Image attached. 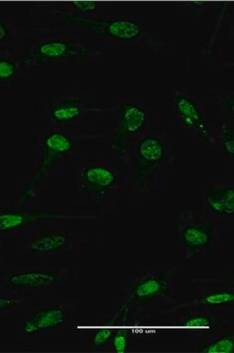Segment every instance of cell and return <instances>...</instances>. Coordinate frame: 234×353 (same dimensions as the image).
I'll return each mask as SVG.
<instances>
[{
  "label": "cell",
  "instance_id": "14",
  "mask_svg": "<svg viewBox=\"0 0 234 353\" xmlns=\"http://www.w3.org/2000/svg\"><path fill=\"white\" fill-rule=\"evenodd\" d=\"M205 290L195 299L176 303L164 311L163 314L178 313L187 309H203V310L219 311V312L233 313L234 289L233 282L228 279H205Z\"/></svg>",
  "mask_w": 234,
  "mask_h": 353
},
{
  "label": "cell",
  "instance_id": "6",
  "mask_svg": "<svg viewBox=\"0 0 234 353\" xmlns=\"http://www.w3.org/2000/svg\"><path fill=\"white\" fill-rule=\"evenodd\" d=\"M54 14L60 22L92 32L111 43L136 46L145 39L142 26L134 18L81 15L68 7H59Z\"/></svg>",
  "mask_w": 234,
  "mask_h": 353
},
{
  "label": "cell",
  "instance_id": "3",
  "mask_svg": "<svg viewBox=\"0 0 234 353\" xmlns=\"http://www.w3.org/2000/svg\"><path fill=\"white\" fill-rule=\"evenodd\" d=\"M29 310L20 315L13 338L21 347H34L55 332L67 328L76 308L74 299L38 296Z\"/></svg>",
  "mask_w": 234,
  "mask_h": 353
},
{
  "label": "cell",
  "instance_id": "10",
  "mask_svg": "<svg viewBox=\"0 0 234 353\" xmlns=\"http://www.w3.org/2000/svg\"><path fill=\"white\" fill-rule=\"evenodd\" d=\"M99 54L100 51L92 46L62 37H53L34 43L23 58V63L32 68L61 62L87 61Z\"/></svg>",
  "mask_w": 234,
  "mask_h": 353
},
{
  "label": "cell",
  "instance_id": "2",
  "mask_svg": "<svg viewBox=\"0 0 234 353\" xmlns=\"http://www.w3.org/2000/svg\"><path fill=\"white\" fill-rule=\"evenodd\" d=\"M173 266L136 268L127 276L117 310L127 320L145 319L153 313L164 311L177 303Z\"/></svg>",
  "mask_w": 234,
  "mask_h": 353
},
{
  "label": "cell",
  "instance_id": "22",
  "mask_svg": "<svg viewBox=\"0 0 234 353\" xmlns=\"http://www.w3.org/2000/svg\"><path fill=\"white\" fill-rule=\"evenodd\" d=\"M19 72V63L12 55H0V87L15 81Z\"/></svg>",
  "mask_w": 234,
  "mask_h": 353
},
{
  "label": "cell",
  "instance_id": "16",
  "mask_svg": "<svg viewBox=\"0 0 234 353\" xmlns=\"http://www.w3.org/2000/svg\"><path fill=\"white\" fill-rule=\"evenodd\" d=\"M46 111L55 126L76 128L85 118L103 113L104 109L82 95H62L51 99Z\"/></svg>",
  "mask_w": 234,
  "mask_h": 353
},
{
  "label": "cell",
  "instance_id": "11",
  "mask_svg": "<svg viewBox=\"0 0 234 353\" xmlns=\"http://www.w3.org/2000/svg\"><path fill=\"white\" fill-rule=\"evenodd\" d=\"M87 214H67L43 208L0 205V236L24 234L32 228L52 221L92 219Z\"/></svg>",
  "mask_w": 234,
  "mask_h": 353
},
{
  "label": "cell",
  "instance_id": "17",
  "mask_svg": "<svg viewBox=\"0 0 234 353\" xmlns=\"http://www.w3.org/2000/svg\"><path fill=\"white\" fill-rule=\"evenodd\" d=\"M206 214L213 219L228 220L234 216V189L233 185H217L204 192Z\"/></svg>",
  "mask_w": 234,
  "mask_h": 353
},
{
  "label": "cell",
  "instance_id": "19",
  "mask_svg": "<svg viewBox=\"0 0 234 353\" xmlns=\"http://www.w3.org/2000/svg\"><path fill=\"white\" fill-rule=\"evenodd\" d=\"M194 352L201 353H233L234 352V332L233 328L226 330L201 345L193 347Z\"/></svg>",
  "mask_w": 234,
  "mask_h": 353
},
{
  "label": "cell",
  "instance_id": "7",
  "mask_svg": "<svg viewBox=\"0 0 234 353\" xmlns=\"http://www.w3.org/2000/svg\"><path fill=\"white\" fill-rule=\"evenodd\" d=\"M176 243L184 259H203L219 243L221 232L209 215L184 210L175 225Z\"/></svg>",
  "mask_w": 234,
  "mask_h": 353
},
{
  "label": "cell",
  "instance_id": "12",
  "mask_svg": "<svg viewBox=\"0 0 234 353\" xmlns=\"http://www.w3.org/2000/svg\"><path fill=\"white\" fill-rule=\"evenodd\" d=\"M87 236L74 233L69 230H39L32 228L23 234L22 243L25 250L38 257H53L71 250H80Z\"/></svg>",
  "mask_w": 234,
  "mask_h": 353
},
{
  "label": "cell",
  "instance_id": "23",
  "mask_svg": "<svg viewBox=\"0 0 234 353\" xmlns=\"http://www.w3.org/2000/svg\"><path fill=\"white\" fill-rule=\"evenodd\" d=\"M221 143L222 152L226 157H234V129L233 125L222 122L221 126Z\"/></svg>",
  "mask_w": 234,
  "mask_h": 353
},
{
  "label": "cell",
  "instance_id": "9",
  "mask_svg": "<svg viewBox=\"0 0 234 353\" xmlns=\"http://www.w3.org/2000/svg\"><path fill=\"white\" fill-rule=\"evenodd\" d=\"M150 117L151 114L138 99L127 97L116 106L113 114L111 148L117 159L120 161L126 160L129 141L147 130Z\"/></svg>",
  "mask_w": 234,
  "mask_h": 353
},
{
  "label": "cell",
  "instance_id": "18",
  "mask_svg": "<svg viewBox=\"0 0 234 353\" xmlns=\"http://www.w3.org/2000/svg\"><path fill=\"white\" fill-rule=\"evenodd\" d=\"M118 317L119 312L114 310L112 314L103 315L102 318H97L96 322L83 327L82 341L85 347L92 350H102L110 347Z\"/></svg>",
  "mask_w": 234,
  "mask_h": 353
},
{
  "label": "cell",
  "instance_id": "25",
  "mask_svg": "<svg viewBox=\"0 0 234 353\" xmlns=\"http://www.w3.org/2000/svg\"><path fill=\"white\" fill-rule=\"evenodd\" d=\"M11 36V29L6 21L0 18V46L6 43Z\"/></svg>",
  "mask_w": 234,
  "mask_h": 353
},
{
  "label": "cell",
  "instance_id": "21",
  "mask_svg": "<svg viewBox=\"0 0 234 353\" xmlns=\"http://www.w3.org/2000/svg\"><path fill=\"white\" fill-rule=\"evenodd\" d=\"M117 311V310H116ZM129 324L126 316L119 313L116 322L115 333L113 334L110 347L115 353H125L129 350Z\"/></svg>",
  "mask_w": 234,
  "mask_h": 353
},
{
  "label": "cell",
  "instance_id": "20",
  "mask_svg": "<svg viewBox=\"0 0 234 353\" xmlns=\"http://www.w3.org/2000/svg\"><path fill=\"white\" fill-rule=\"evenodd\" d=\"M32 297L15 294L4 287L0 282V315L12 314L25 305Z\"/></svg>",
  "mask_w": 234,
  "mask_h": 353
},
{
  "label": "cell",
  "instance_id": "26",
  "mask_svg": "<svg viewBox=\"0 0 234 353\" xmlns=\"http://www.w3.org/2000/svg\"><path fill=\"white\" fill-rule=\"evenodd\" d=\"M2 262V243H0V265Z\"/></svg>",
  "mask_w": 234,
  "mask_h": 353
},
{
  "label": "cell",
  "instance_id": "13",
  "mask_svg": "<svg viewBox=\"0 0 234 353\" xmlns=\"http://www.w3.org/2000/svg\"><path fill=\"white\" fill-rule=\"evenodd\" d=\"M231 314L233 313L187 309L178 312L175 324L191 340L205 341L226 330L233 328V321L229 322L231 320L229 318Z\"/></svg>",
  "mask_w": 234,
  "mask_h": 353
},
{
  "label": "cell",
  "instance_id": "15",
  "mask_svg": "<svg viewBox=\"0 0 234 353\" xmlns=\"http://www.w3.org/2000/svg\"><path fill=\"white\" fill-rule=\"evenodd\" d=\"M175 121L192 138L205 141L211 146L215 145L214 132L208 125L202 109L195 99L184 92L176 90L173 95Z\"/></svg>",
  "mask_w": 234,
  "mask_h": 353
},
{
  "label": "cell",
  "instance_id": "5",
  "mask_svg": "<svg viewBox=\"0 0 234 353\" xmlns=\"http://www.w3.org/2000/svg\"><path fill=\"white\" fill-rule=\"evenodd\" d=\"M124 176L112 160L83 157L78 165L76 189L81 199L89 203L108 204L117 196Z\"/></svg>",
  "mask_w": 234,
  "mask_h": 353
},
{
  "label": "cell",
  "instance_id": "1",
  "mask_svg": "<svg viewBox=\"0 0 234 353\" xmlns=\"http://www.w3.org/2000/svg\"><path fill=\"white\" fill-rule=\"evenodd\" d=\"M124 185L134 199H148L175 165V146L158 130H146L129 141Z\"/></svg>",
  "mask_w": 234,
  "mask_h": 353
},
{
  "label": "cell",
  "instance_id": "24",
  "mask_svg": "<svg viewBox=\"0 0 234 353\" xmlns=\"http://www.w3.org/2000/svg\"><path fill=\"white\" fill-rule=\"evenodd\" d=\"M69 6L74 12L81 14V15L92 16L97 10L98 4L92 1H72Z\"/></svg>",
  "mask_w": 234,
  "mask_h": 353
},
{
  "label": "cell",
  "instance_id": "8",
  "mask_svg": "<svg viewBox=\"0 0 234 353\" xmlns=\"http://www.w3.org/2000/svg\"><path fill=\"white\" fill-rule=\"evenodd\" d=\"M68 270L48 267H6L1 284L11 292L34 299L67 282Z\"/></svg>",
  "mask_w": 234,
  "mask_h": 353
},
{
  "label": "cell",
  "instance_id": "4",
  "mask_svg": "<svg viewBox=\"0 0 234 353\" xmlns=\"http://www.w3.org/2000/svg\"><path fill=\"white\" fill-rule=\"evenodd\" d=\"M74 127L52 125L41 131L34 141V175L31 182L21 194L20 205L28 206L38 194L41 185L47 180L51 172L67 157L76 152L82 141Z\"/></svg>",
  "mask_w": 234,
  "mask_h": 353
}]
</instances>
